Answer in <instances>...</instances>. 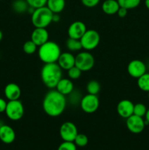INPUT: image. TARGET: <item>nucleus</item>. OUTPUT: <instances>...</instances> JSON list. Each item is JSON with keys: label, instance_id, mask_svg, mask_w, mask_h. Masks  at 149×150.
Segmentation results:
<instances>
[{"label": "nucleus", "instance_id": "obj_40", "mask_svg": "<svg viewBox=\"0 0 149 150\" xmlns=\"http://www.w3.org/2000/svg\"><path fill=\"white\" fill-rule=\"evenodd\" d=\"M0 1H1V0H0Z\"/></svg>", "mask_w": 149, "mask_h": 150}, {"label": "nucleus", "instance_id": "obj_27", "mask_svg": "<svg viewBox=\"0 0 149 150\" xmlns=\"http://www.w3.org/2000/svg\"><path fill=\"white\" fill-rule=\"evenodd\" d=\"M147 108L145 105L141 103H138L134 105V111H133V114L138 117H143L145 116L146 112H147Z\"/></svg>", "mask_w": 149, "mask_h": 150}, {"label": "nucleus", "instance_id": "obj_17", "mask_svg": "<svg viewBox=\"0 0 149 150\" xmlns=\"http://www.w3.org/2000/svg\"><path fill=\"white\" fill-rule=\"evenodd\" d=\"M4 93L5 98L8 100H19L21 95V89L20 86L15 83H10L4 87Z\"/></svg>", "mask_w": 149, "mask_h": 150}, {"label": "nucleus", "instance_id": "obj_10", "mask_svg": "<svg viewBox=\"0 0 149 150\" xmlns=\"http://www.w3.org/2000/svg\"><path fill=\"white\" fill-rule=\"evenodd\" d=\"M126 125H127V129L131 133L139 134L144 130L145 127V122L143 120V117L132 114L127 119Z\"/></svg>", "mask_w": 149, "mask_h": 150}, {"label": "nucleus", "instance_id": "obj_6", "mask_svg": "<svg viewBox=\"0 0 149 150\" xmlns=\"http://www.w3.org/2000/svg\"><path fill=\"white\" fill-rule=\"evenodd\" d=\"M5 114L12 121H18L24 114V107L20 100H9L6 107Z\"/></svg>", "mask_w": 149, "mask_h": 150}, {"label": "nucleus", "instance_id": "obj_36", "mask_svg": "<svg viewBox=\"0 0 149 150\" xmlns=\"http://www.w3.org/2000/svg\"><path fill=\"white\" fill-rule=\"evenodd\" d=\"M145 120H146V122L148 123V124H149V109L147 110V112H146L145 114Z\"/></svg>", "mask_w": 149, "mask_h": 150}, {"label": "nucleus", "instance_id": "obj_4", "mask_svg": "<svg viewBox=\"0 0 149 150\" xmlns=\"http://www.w3.org/2000/svg\"><path fill=\"white\" fill-rule=\"evenodd\" d=\"M53 13L47 6L34 9L32 14V23L35 28H46L53 23Z\"/></svg>", "mask_w": 149, "mask_h": 150}, {"label": "nucleus", "instance_id": "obj_16", "mask_svg": "<svg viewBox=\"0 0 149 150\" xmlns=\"http://www.w3.org/2000/svg\"><path fill=\"white\" fill-rule=\"evenodd\" d=\"M15 133L13 128L7 125H0V140L6 144H10L15 139Z\"/></svg>", "mask_w": 149, "mask_h": 150}, {"label": "nucleus", "instance_id": "obj_8", "mask_svg": "<svg viewBox=\"0 0 149 150\" xmlns=\"http://www.w3.org/2000/svg\"><path fill=\"white\" fill-rule=\"evenodd\" d=\"M80 106L86 114H93L97 111L99 107V98L97 95L87 94L82 97Z\"/></svg>", "mask_w": 149, "mask_h": 150}, {"label": "nucleus", "instance_id": "obj_3", "mask_svg": "<svg viewBox=\"0 0 149 150\" xmlns=\"http://www.w3.org/2000/svg\"><path fill=\"white\" fill-rule=\"evenodd\" d=\"M61 48L58 44L53 41H49L40 45L38 49L39 58L44 64L57 62L60 54Z\"/></svg>", "mask_w": 149, "mask_h": 150}, {"label": "nucleus", "instance_id": "obj_35", "mask_svg": "<svg viewBox=\"0 0 149 150\" xmlns=\"http://www.w3.org/2000/svg\"><path fill=\"white\" fill-rule=\"evenodd\" d=\"M60 21V16H58V14L57 13H53V22L54 23H56V22H58Z\"/></svg>", "mask_w": 149, "mask_h": 150}, {"label": "nucleus", "instance_id": "obj_23", "mask_svg": "<svg viewBox=\"0 0 149 150\" xmlns=\"http://www.w3.org/2000/svg\"><path fill=\"white\" fill-rule=\"evenodd\" d=\"M137 86L143 92H149V73H145L137 79Z\"/></svg>", "mask_w": 149, "mask_h": 150}, {"label": "nucleus", "instance_id": "obj_30", "mask_svg": "<svg viewBox=\"0 0 149 150\" xmlns=\"http://www.w3.org/2000/svg\"><path fill=\"white\" fill-rule=\"evenodd\" d=\"M26 2L28 3L29 7H32L33 8L37 9L39 7L46 6L47 1L48 0H26Z\"/></svg>", "mask_w": 149, "mask_h": 150}, {"label": "nucleus", "instance_id": "obj_28", "mask_svg": "<svg viewBox=\"0 0 149 150\" xmlns=\"http://www.w3.org/2000/svg\"><path fill=\"white\" fill-rule=\"evenodd\" d=\"M74 143L77 146L83 147V146H86L88 144L89 139L86 136V135L83 134V133H78L75 137V139H74Z\"/></svg>", "mask_w": 149, "mask_h": 150}, {"label": "nucleus", "instance_id": "obj_38", "mask_svg": "<svg viewBox=\"0 0 149 150\" xmlns=\"http://www.w3.org/2000/svg\"><path fill=\"white\" fill-rule=\"evenodd\" d=\"M2 38H3V33H2V32H1V31L0 30V42H1V41Z\"/></svg>", "mask_w": 149, "mask_h": 150}, {"label": "nucleus", "instance_id": "obj_37", "mask_svg": "<svg viewBox=\"0 0 149 150\" xmlns=\"http://www.w3.org/2000/svg\"><path fill=\"white\" fill-rule=\"evenodd\" d=\"M145 7L149 10V0H145Z\"/></svg>", "mask_w": 149, "mask_h": 150}, {"label": "nucleus", "instance_id": "obj_20", "mask_svg": "<svg viewBox=\"0 0 149 150\" xmlns=\"http://www.w3.org/2000/svg\"><path fill=\"white\" fill-rule=\"evenodd\" d=\"M65 0H48L46 6L53 13H61L65 7Z\"/></svg>", "mask_w": 149, "mask_h": 150}, {"label": "nucleus", "instance_id": "obj_39", "mask_svg": "<svg viewBox=\"0 0 149 150\" xmlns=\"http://www.w3.org/2000/svg\"><path fill=\"white\" fill-rule=\"evenodd\" d=\"M148 98H149V92H148Z\"/></svg>", "mask_w": 149, "mask_h": 150}, {"label": "nucleus", "instance_id": "obj_15", "mask_svg": "<svg viewBox=\"0 0 149 150\" xmlns=\"http://www.w3.org/2000/svg\"><path fill=\"white\" fill-rule=\"evenodd\" d=\"M75 57L71 52H64L60 54L57 64L62 70H68L74 66Z\"/></svg>", "mask_w": 149, "mask_h": 150}, {"label": "nucleus", "instance_id": "obj_11", "mask_svg": "<svg viewBox=\"0 0 149 150\" xmlns=\"http://www.w3.org/2000/svg\"><path fill=\"white\" fill-rule=\"evenodd\" d=\"M127 72L131 77L138 79L146 73V66L141 60H131L127 65Z\"/></svg>", "mask_w": 149, "mask_h": 150}, {"label": "nucleus", "instance_id": "obj_2", "mask_svg": "<svg viewBox=\"0 0 149 150\" xmlns=\"http://www.w3.org/2000/svg\"><path fill=\"white\" fill-rule=\"evenodd\" d=\"M62 79V69L57 62L45 64L41 70L42 83L49 89H56L57 83Z\"/></svg>", "mask_w": 149, "mask_h": 150}, {"label": "nucleus", "instance_id": "obj_12", "mask_svg": "<svg viewBox=\"0 0 149 150\" xmlns=\"http://www.w3.org/2000/svg\"><path fill=\"white\" fill-rule=\"evenodd\" d=\"M86 30H87V27L83 21H76L70 25L67 33H68L69 38L80 40L86 32Z\"/></svg>", "mask_w": 149, "mask_h": 150}, {"label": "nucleus", "instance_id": "obj_1", "mask_svg": "<svg viewBox=\"0 0 149 150\" xmlns=\"http://www.w3.org/2000/svg\"><path fill=\"white\" fill-rule=\"evenodd\" d=\"M66 105V97L56 89H51L47 92L42 101L44 112L51 117H59L65 110Z\"/></svg>", "mask_w": 149, "mask_h": 150}, {"label": "nucleus", "instance_id": "obj_13", "mask_svg": "<svg viewBox=\"0 0 149 150\" xmlns=\"http://www.w3.org/2000/svg\"><path fill=\"white\" fill-rule=\"evenodd\" d=\"M134 104L131 100L124 99L117 105V112L121 117L127 119L133 114Z\"/></svg>", "mask_w": 149, "mask_h": 150}, {"label": "nucleus", "instance_id": "obj_34", "mask_svg": "<svg viewBox=\"0 0 149 150\" xmlns=\"http://www.w3.org/2000/svg\"><path fill=\"white\" fill-rule=\"evenodd\" d=\"M7 103L3 98H0V113L5 112L6 107H7Z\"/></svg>", "mask_w": 149, "mask_h": 150}, {"label": "nucleus", "instance_id": "obj_33", "mask_svg": "<svg viewBox=\"0 0 149 150\" xmlns=\"http://www.w3.org/2000/svg\"><path fill=\"white\" fill-rule=\"evenodd\" d=\"M127 13H128V10L127 9L120 7V8L118 9L116 14L118 15L119 18H125L127 16Z\"/></svg>", "mask_w": 149, "mask_h": 150}, {"label": "nucleus", "instance_id": "obj_32", "mask_svg": "<svg viewBox=\"0 0 149 150\" xmlns=\"http://www.w3.org/2000/svg\"><path fill=\"white\" fill-rule=\"evenodd\" d=\"M100 0H81V2L86 7H94L99 3Z\"/></svg>", "mask_w": 149, "mask_h": 150}, {"label": "nucleus", "instance_id": "obj_14", "mask_svg": "<svg viewBox=\"0 0 149 150\" xmlns=\"http://www.w3.org/2000/svg\"><path fill=\"white\" fill-rule=\"evenodd\" d=\"M49 34L46 28H35L31 35V40L33 41L38 47L48 42Z\"/></svg>", "mask_w": 149, "mask_h": 150}, {"label": "nucleus", "instance_id": "obj_19", "mask_svg": "<svg viewBox=\"0 0 149 150\" xmlns=\"http://www.w3.org/2000/svg\"><path fill=\"white\" fill-rule=\"evenodd\" d=\"M120 5L117 0H105L102 4V10L105 14L114 15L116 14Z\"/></svg>", "mask_w": 149, "mask_h": 150}, {"label": "nucleus", "instance_id": "obj_7", "mask_svg": "<svg viewBox=\"0 0 149 150\" xmlns=\"http://www.w3.org/2000/svg\"><path fill=\"white\" fill-rule=\"evenodd\" d=\"M94 57L89 51H80L75 56L74 65L82 72L91 70L94 66Z\"/></svg>", "mask_w": 149, "mask_h": 150}, {"label": "nucleus", "instance_id": "obj_24", "mask_svg": "<svg viewBox=\"0 0 149 150\" xmlns=\"http://www.w3.org/2000/svg\"><path fill=\"white\" fill-rule=\"evenodd\" d=\"M101 89L100 83L96 80H91L86 85V90L88 94L97 95Z\"/></svg>", "mask_w": 149, "mask_h": 150}, {"label": "nucleus", "instance_id": "obj_31", "mask_svg": "<svg viewBox=\"0 0 149 150\" xmlns=\"http://www.w3.org/2000/svg\"><path fill=\"white\" fill-rule=\"evenodd\" d=\"M57 150H77V146L73 142H64L59 145Z\"/></svg>", "mask_w": 149, "mask_h": 150}, {"label": "nucleus", "instance_id": "obj_29", "mask_svg": "<svg viewBox=\"0 0 149 150\" xmlns=\"http://www.w3.org/2000/svg\"><path fill=\"white\" fill-rule=\"evenodd\" d=\"M67 74H68L69 79H71V80H76L81 76L82 71L74 65V67L67 70Z\"/></svg>", "mask_w": 149, "mask_h": 150}, {"label": "nucleus", "instance_id": "obj_9", "mask_svg": "<svg viewBox=\"0 0 149 150\" xmlns=\"http://www.w3.org/2000/svg\"><path fill=\"white\" fill-rule=\"evenodd\" d=\"M59 134L64 142H73L78 134L77 128L72 122H65L60 127Z\"/></svg>", "mask_w": 149, "mask_h": 150}, {"label": "nucleus", "instance_id": "obj_5", "mask_svg": "<svg viewBox=\"0 0 149 150\" xmlns=\"http://www.w3.org/2000/svg\"><path fill=\"white\" fill-rule=\"evenodd\" d=\"M80 40L83 49L86 51H92L99 45L100 35L99 32L94 29H87Z\"/></svg>", "mask_w": 149, "mask_h": 150}, {"label": "nucleus", "instance_id": "obj_26", "mask_svg": "<svg viewBox=\"0 0 149 150\" xmlns=\"http://www.w3.org/2000/svg\"><path fill=\"white\" fill-rule=\"evenodd\" d=\"M37 45L30 40H28L24 42L23 45V50L25 54L31 55L36 52L37 50Z\"/></svg>", "mask_w": 149, "mask_h": 150}, {"label": "nucleus", "instance_id": "obj_21", "mask_svg": "<svg viewBox=\"0 0 149 150\" xmlns=\"http://www.w3.org/2000/svg\"><path fill=\"white\" fill-rule=\"evenodd\" d=\"M13 10L17 13H24L28 11L29 4L26 2V0H15L13 2Z\"/></svg>", "mask_w": 149, "mask_h": 150}, {"label": "nucleus", "instance_id": "obj_22", "mask_svg": "<svg viewBox=\"0 0 149 150\" xmlns=\"http://www.w3.org/2000/svg\"><path fill=\"white\" fill-rule=\"evenodd\" d=\"M66 47L70 52L79 51L82 49V45L80 40L69 38L66 41Z\"/></svg>", "mask_w": 149, "mask_h": 150}, {"label": "nucleus", "instance_id": "obj_18", "mask_svg": "<svg viewBox=\"0 0 149 150\" xmlns=\"http://www.w3.org/2000/svg\"><path fill=\"white\" fill-rule=\"evenodd\" d=\"M56 89L64 96L69 95L74 90V84L71 79H62L57 83Z\"/></svg>", "mask_w": 149, "mask_h": 150}, {"label": "nucleus", "instance_id": "obj_25", "mask_svg": "<svg viewBox=\"0 0 149 150\" xmlns=\"http://www.w3.org/2000/svg\"><path fill=\"white\" fill-rule=\"evenodd\" d=\"M120 7L130 10L138 7L141 0H117Z\"/></svg>", "mask_w": 149, "mask_h": 150}]
</instances>
